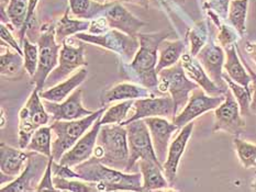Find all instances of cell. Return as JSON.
I'll return each instance as SVG.
<instances>
[{
    "label": "cell",
    "instance_id": "6da1fadb",
    "mask_svg": "<svg viewBox=\"0 0 256 192\" xmlns=\"http://www.w3.org/2000/svg\"><path fill=\"white\" fill-rule=\"evenodd\" d=\"M170 34L168 32L138 33V38L140 47L131 63L120 62V76L126 80L156 90L158 87V75L156 71L158 46L162 41Z\"/></svg>",
    "mask_w": 256,
    "mask_h": 192
},
{
    "label": "cell",
    "instance_id": "7a4b0ae2",
    "mask_svg": "<svg viewBox=\"0 0 256 192\" xmlns=\"http://www.w3.org/2000/svg\"><path fill=\"white\" fill-rule=\"evenodd\" d=\"M80 179L94 183L98 191H143L141 173H124L106 166L94 156L77 165L74 168Z\"/></svg>",
    "mask_w": 256,
    "mask_h": 192
},
{
    "label": "cell",
    "instance_id": "3957f363",
    "mask_svg": "<svg viewBox=\"0 0 256 192\" xmlns=\"http://www.w3.org/2000/svg\"><path fill=\"white\" fill-rule=\"evenodd\" d=\"M94 156L106 166L124 172L130 156L126 126L121 124L102 125Z\"/></svg>",
    "mask_w": 256,
    "mask_h": 192
},
{
    "label": "cell",
    "instance_id": "277c9868",
    "mask_svg": "<svg viewBox=\"0 0 256 192\" xmlns=\"http://www.w3.org/2000/svg\"><path fill=\"white\" fill-rule=\"evenodd\" d=\"M104 108L99 109L92 114H89L78 120L72 121H54L50 125L55 134V140L52 143V157L54 161L60 162L64 153L70 150L80 137L84 135L89 128H92L96 121L102 117Z\"/></svg>",
    "mask_w": 256,
    "mask_h": 192
},
{
    "label": "cell",
    "instance_id": "5b68a950",
    "mask_svg": "<svg viewBox=\"0 0 256 192\" xmlns=\"http://www.w3.org/2000/svg\"><path fill=\"white\" fill-rule=\"evenodd\" d=\"M158 91L160 93H170L174 101L175 117L185 108L189 100V93L199 87L185 73L182 64L180 62L170 67L160 71Z\"/></svg>",
    "mask_w": 256,
    "mask_h": 192
},
{
    "label": "cell",
    "instance_id": "8992f818",
    "mask_svg": "<svg viewBox=\"0 0 256 192\" xmlns=\"http://www.w3.org/2000/svg\"><path fill=\"white\" fill-rule=\"evenodd\" d=\"M77 40L104 47L118 54L122 62L131 63L140 47L138 36H132L116 29H110L102 34L80 32L75 34Z\"/></svg>",
    "mask_w": 256,
    "mask_h": 192
},
{
    "label": "cell",
    "instance_id": "52a82bcc",
    "mask_svg": "<svg viewBox=\"0 0 256 192\" xmlns=\"http://www.w3.org/2000/svg\"><path fill=\"white\" fill-rule=\"evenodd\" d=\"M38 64L32 79L36 85V89L42 91L44 90V85L48 75L58 65L60 52L62 48V44L56 42L55 26L53 24L43 27V30L41 29V34L38 38Z\"/></svg>",
    "mask_w": 256,
    "mask_h": 192
},
{
    "label": "cell",
    "instance_id": "ba28073f",
    "mask_svg": "<svg viewBox=\"0 0 256 192\" xmlns=\"http://www.w3.org/2000/svg\"><path fill=\"white\" fill-rule=\"evenodd\" d=\"M124 126L128 131V143H129L130 152L129 162H128L124 173H132L133 167L141 159H150V161L160 164L154 151L148 126L144 119L136 120Z\"/></svg>",
    "mask_w": 256,
    "mask_h": 192
},
{
    "label": "cell",
    "instance_id": "9c48e42d",
    "mask_svg": "<svg viewBox=\"0 0 256 192\" xmlns=\"http://www.w3.org/2000/svg\"><path fill=\"white\" fill-rule=\"evenodd\" d=\"M50 115L41 101L40 91L34 89L19 112V146L26 150L33 133L48 123Z\"/></svg>",
    "mask_w": 256,
    "mask_h": 192
},
{
    "label": "cell",
    "instance_id": "30bf717a",
    "mask_svg": "<svg viewBox=\"0 0 256 192\" xmlns=\"http://www.w3.org/2000/svg\"><path fill=\"white\" fill-rule=\"evenodd\" d=\"M28 155L29 156L24 172L9 185L2 187V192H33L38 190L51 157L33 151H28Z\"/></svg>",
    "mask_w": 256,
    "mask_h": 192
},
{
    "label": "cell",
    "instance_id": "8fae6325",
    "mask_svg": "<svg viewBox=\"0 0 256 192\" xmlns=\"http://www.w3.org/2000/svg\"><path fill=\"white\" fill-rule=\"evenodd\" d=\"M80 42L77 46L72 45V44L66 42V40L62 43V48H60V52L58 65L52 70V73L48 75L46 81V85H44V89H48V88L56 86L60 82H62L64 79L68 78L74 70L78 69L82 66L88 65L85 58V42Z\"/></svg>",
    "mask_w": 256,
    "mask_h": 192
},
{
    "label": "cell",
    "instance_id": "7c38bea8",
    "mask_svg": "<svg viewBox=\"0 0 256 192\" xmlns=\"http://www.w3.org/2000/svg\"><path fill=\"white\" fill-rule=\"evenodd\" d=\"M226 99L214 109V122L212 132L224 131L226 133L238 136L246 130V121L242 118L240 106L230 89L226 92Z\"/></svg>",
    "mask_w": 256,
    "mask_h": 192
},
{
    "label": "cell",
    "instance_id": "4fadbf2b",
    "mask_svg": "<svg viewBox=\"0 0 256 192\" xmlns=\"http://www.w3.org/2000/svg\"><path fill=\"white\" fill-rule=\"evenodd\" d=\"M226 96H209L198 87L189 97V100L182 111L172 120V123L182 129L186 124L206 112L218 108L224 101Z\"/></svg>",
    "mask_w": 256,
    "mask_h": 192
},
{
    "label": "cell",
    "instance_id": "5bb4252c",
    "mask_svg": "<svg viewBox=\"0 0 256 192\" xmlns=\"http://www.w3.org/2000/svg\"><path fill=\"white\" fill-rule=\"evenodd\" d=\"M196 58L216 86L226 91L229 89L224 79V70H222L226 62V51L224 47L214 42V37L209 36L208 42L200 49Z\"/></svg>",
    "mask_w": 256,
    "mask_h": 192
},
{
    "label": "cell",
    "instance_id": "9a60e30c",
    "mask_svg": "<svg viewBox=\"0 0 256 192\" xmlns=\"http://www.w3.org/2000/svg\"><path fill=\"white\" fill-rule=\"evenodd\" d=\"M134 113L128 118L121 125H126L136 120L152 118V117H162L166 119L174 120V101L172 98L168 95L164 97H151V98H142L134 100Z\"/></svg>",
    "mask_w": 256,
    "mask_h": 192
},
{
    "label": "cell",
    "instance_id": "2e32d148",
    "mask_svg": "<svg viewBox=\"0 0 256 192\" xmlns=\"http://www.w3.org/2000/svg\"><path fill=\"white\" fill-rule=\"evenodd\" d=\"M99 16L107 20L110 29H116L132 36H138L146 23L133 15L119 1L106 2Z\"/></svg>",
    "mask_w": 256,
    "mask_h": 192
},
{
    "label": "cell",
    "instance_id": "e0dca14e",
    "mask_svg": "<svg viewBox=\"0 0 256 192\" xmlns=\"http://www.w3.org/2000/svg\"><path fill=\"white\" fill-rule=\"evenodd\" d=\"M82 90L76 89L62 102H52L46 100L43 102L48 113L54 121L78 120L94 111H90L82 106Z\"/></svg>",
    "mask_w": 256,
    "mask_h": 192
},
{
    "label": "cell",
    "instance_id": "ac0fdd59",
    "mask_svg": "<svg viewBox=\"0 0 256 192\" xmlns=\"http://www.w3.org/2000/svg\"><path fill=\"white\" fill-rule=\"evenodd\" d=\"M144 121L148 126L154 151L156 153L160 163L163 165L168 158L172 134L180 130V128L176 124L168 122L166 118L162 117L146 118Z\"/></svg>",
    "mask_w": 256,
    "mask_h": 192
},
{
    "label": "cell",
    "instance_id": "d6986e66",
    "mask_svg": "<svg viewBox=\"0 0 256 192\" xmlns=\"http://www.w3.org/2000/svg\"><path fill=\"white\" fill-rule=\"evenodd\" d=\"M102 123H100V118L94 122L92 126V130L82 135L80 141L68 150L64 155L60 157V162L63 165H68L70 167H75L77 165L87 161L92 157L94 154V147L97 145V139Z\"/></svg>",
    "mask_w": 256,
    "mask_h": 192
},
{
    "label": "cell",
    "instance_id": "ffe728a7",
    "mask_svg": "<svg viewBox=\"0 0 256 192\" xmlns=\"http://www.w3.org/2000/svg\"><path fill=\"white\" fill-rule=\"evenodd\" d=\"M194 130V122L186 124L184 128H182L180 134L176 136V139L170 142L168 153V158H166L165 163L163 164V172L165 175V178L168 179L170 187L175 185L176 177H177V170L180 166V158L182 156L184 152L186 150L187 143L190 139L192 133Z\"/></svg>",
    "mask_w": 256,
    "mask_h": 192
},
{
    "label": "cell",
    "instance_id": "44dd1931",
    "mask_svg": "<svg viewBox=\"0 0 256 192\" xmlns=\"http://www.w3.org/2000/svg\"><path fill=\"white\" fill-rule=\"evenodd\" d=\"M182 67L185 69V73L192 81L202 88V89L209 96H224L226 95V90L221 89L219 86H216L214 82L211 80L208 74L199 63V60L192 56L190 53H184L180 58Z\"/></svg>",
    "mask_w": 256,
    "mask_h": 192
},
{
    "label": "cell",
    "instance_id": "7402d4cb",
    "mask_svg": "<svg viewBox=\"0 0 256 192\" xmlns=\"http://www.w3.org/2000/svg\"><path fill=\"white\" fill-rule=\"evenodd\" d=\"M151 97L156 96L148 88L138 84H131V82H122V84L116 85L110 89L102 91V96H100V104L104 108V106L111 102L136 100V99Z\"/></svg>",
    "mask_w": 256,
    "mask_h": 192
},
{
    "label": "cell",
    "instance_id": "603a6c76",
    "mask_svg": "<svg viewBox=\"0 0 256 192\" xmlns=\"http://www.w3.org/2000/svg\"><path fill=\"white\" fill-rule=\"evenodd\" d=\"M28 151L24 152L16 150L2 143L0 144V169L2 175L9 176V177L16 179L24 172L26 162H28Z\"/></svg>",
    "mask_w": 256,
    "mask_h": 192
},
{
    "label": "cell",
    "instance_id": "cb8c5ba5",
    "mask_svg": "<svg viewBox=\"0 0 256 192\" xmlns=\"http://www.w3.org/2000/svg\"><path fill=\"white\" fill-rule=\"evenodd\" d=\"M87 76L88 70L86 68H82L76 74L72 76L70 78L60 82L56 86L48 88V89L40 91V97L44 99V100H48L52 102H62L84 82Z\"/></svg>",
    "mask_w": 256,
    "mask_h": 192
},
{
    "label": "cell",
    "instance_id": "d4e9b609",
    "mask_svg": "<svg viewBox=\"0 0 256 192\" xmlns=\"http://www.w3.org/2000/svg\"><path fill=\"white\" fill-rule=\"evenodd\" d=\"M138 166L140 167V173L143 178V191H153L170 187L168 179L165 178L163 165L150 159H141L138 161Z\"/></svg>",
    "mask_w": 256,
    "mask_h": 192
},
{
    "label": "cell",
    "instance_id": "484cf974",
    "mask_svg": "<svg viewBox=\"0 0 256 192\" xmlns=\"http://www.w3.org/2000/svg\"><path fill=\"white\" fill-rule=\"evenodd\" d=\"M226 62L224 68L230 78L244 87H250L252 84V77L250 75L246 66L242 64L238 55L236 44L224 48Z\"/></svg>",
    "mask_w": 256,
    "mask_h": 192
},
{
    "label": "cell",
    "instance_id": "4316f807",
    "mask_svg": "<svg viewBox=\"0 0 256 192\" xmlns=\"http://www.w3.org/2000/svg\"><path fill=\"white\" fill-rule=\"evenodd\" d=\"M186 40L168 41V38L162 41L158 46V62L156 65L158 74L164 68L170 67L180 60L182 54L186 52Z\"/></svg>",
    "mask_w": 256,
    "mask_h": 192
},
{
    "label": "cell",
    "instance_id": "83f0119b",
    "mask_svg": "<svg viewBox=\"0 0 256 192\" xmlns=\"http://www.w3.org/2000/svg\"><path fill=\"white\" fill-rule=\"evenodd\" d=\"M6 13H7L10 23L14 27L19 30V38L20 45L24 41V34L26 32V18L28 11H29V0H9L7 8H6Z\"/></svg>",
    "mask_w": 256,
    "mask_h": 192
},
{
    "label": "cell",
    "instance_id": "f1b7e54d",
    "mask_svg": "<svg viewBox=\"0 0 256 192\" xmlns=\"http://www.w3.org/2000/svg\"><path fill=\"white\" fill-rule=\"evenodd\" d=\"M70 10H66V12L62 18L60 19L58 24L55 25V36L56 42L62 44L68 36L77 34L80 32H86L90 27L92 20H73L70 18Z\"/></svg>",
    "mask_w": 256,
    "mask_h": 192
},
{
    "label": "cell",
    "instance_id": "f546056e",
    "mask_svg": "<svg viewBox=\"0 0 256 192\" xmlns=\"http://www.w3.org/2000/svg\"><path fill=\"white\" fill-rule=\"evenodd\" d=\"M26 151H33L52 157V129L51 126H41L34 133L28 144Z\"/></svg>",
    "mask_w": 256,
    "mask_h": 192
},
{
    "label": "cell",
    "instance_id": "4dcf8cb0",
    "mask_svg": "<svg viewBox=\"0 0 256 192\" xmlns=\"http://www.w3.org/2000/svg\"><path fill=\"white\" fill-rule=\"evenodd\" d=\"M248 0H231L228 21L243 37L246 32V14H248Z\"/></svg>",
    "mask_w": 256,
    "mask_h": 192
},
{
    "label": "cell",
    "instance_id": "1f68e13d",
    "mask_svg": "<svg viewBox=\"0 0 256 192\" xmlns=\"http://www.w3.org/2000/svg\"><path fill=\"white\" fill-rule=\"evenodd\" d=\"M18 52H11L7 47L6 52L2 51L0 55V69H2V76L7 78H14L18 76L22 68H24V57H22Z\"/></svg>",
    "mask_w": 256,
    "mask_h": 192
},
{
    "label": "cell",
    "instance_id": "d6a6232c",
    "mask_svg": "<svg viewBox=\"0 0 256 192\" xmlns=\"http://www.w3.org/2000/svg\"><path fill=\"white\" fill-rule=\"evenodd\" d=\"M70 9L77 18L94 20L99 18L104 3H99L94 0H68Z\"/></svg>",
    "mask_w": 256,
    "mask_h": 192
},
{
    "label": "cell",
    "instance_id": "836d02e7",
    "mask_svg": "<svg viewBox=\"0 0 256 192\" xmlns=\"http://www.w3.org/2000/svg\"><path fill=\"white\" fill-rule=\"evenodd\" d=\"M224 79L228 84V87L231 90V92L234 96L236 100L238 101V106H240L241 114L242 115H250L251 113V101H252V88L251 87H244L238 82L233 81L226 73H224Z\"/></svg>",
    "mask_w": 256,
    "mask_h": 192
},
{
    "label": "cell",
    "instance_id": "e575fe53",
    "mask_svg": "<svg viewBox=\"0 0 256 192\" xmlns=\"http://www.w3.org/2000/svg\"><path fill=\"white\" fill-rule=\"evenodd\" d=\"M210 36V32L208 25L204 21L198 22V23L192 27L187 33V38L189 40V45H190V54L196 57L197 54L200 52L206 43L208 42Z\"/></svg>",
    "mask_w": 256,
    "mask_h": 192
},
{
    "label": "cell",
    "instance_id": "d590c367",
    "mask_svg": "<svg viewBox=\"0 0 256 192\" xmlns=\"http://www.w3.org/2000/svg\"><path fill=\"white\" fill-rule=\"evenodd\" d=\"M134 104V100H126L116 104L114 107H110L106 111L102 117L100 118V123L104 124H121L124 122L128 117V113Z\"/></svg>",
    "mask_w": 256,
    "mask_h": 192
},
{
    "label": "cell",
    "instance_id": "8d00e7d4",
    "mask_svg": "<svg viewBox=\"0 0 256 192\" xmlns=\"http://www.w3.org/2000/svg\"><path fill=\"white\" fill-rule=\"evenodd\" d=\"M236 155L240 159L242 166L248 169L256 166V144L241 140L238 136L233 139Z\"/></svg>",
    "mask_w": 256,
    "mask_h": 192
},
{
    "label": "cell",
    "instance_id": "74e56055",
    "mask_svg": "<svg viewBox=\"0 0 256 192\" xmlns=\"http://www.w3.org/2000/svg\"><path fill=\"white\" fill-rule=\"evenodd\" d=\"M53 183L56 190H63V191H72V192H94L98 191L97 185L94 183H89L82 179L80 180H73V179H66L60 177H54L53 176Z\"/></svg>",
    "mask_w": 256,
    "mask_h": 192
},
{
    "label": "cell",
    "instance_id": "f35d334b",
    "mask_svg": "<svg viewBox=\"0 0 256 192\" xmlns=\"http://www.w3.org/2000/svg\"><path fill=\"white\" fill-rule=\"evenodd\" d=\"M24 69L31 77L34 76L38 64V47L32 44L29 38H24Z\"/></svg>",
    "mask_w": 256,
    "mask_h": 192
},
{
    "label": "cell",
    "instance_id": "ab89813d",
    "mask_svg": "<svg viewBox=\"0 0 256 192\" xmlns=\"http://www.w3.org/2000/svg\"><path fill=\"white\" fill-rule=\"evenodd\" d=\"M218 29L219 33L216 35V40H218L219 45L224 48L236 45V44H238V41L241 38V35L231 24L222 23Z\"/></svg>",
    "mask_w": 256,
    "mask_h": 192
},
{
    "label": "cell",
    "instance_id": "60d3db41",
    "mask_svg": "<svg viewBox=\"0 0 256 192\" xmlns=\"http://www.w3.org/2000/svg\"><path fill=\"white\" fill-rule=\"evenodd\" d=\"M230 2L231 0H209L204 3V8L206 10L212 11L222 21H226L229 13Z\"/></svg>",
    "mask_w": 256,
    "mask_h": 192
},
{
    "label": "cell",
    "instance_id": "b9f144b4",
    "mask_svg": "<svg viewBox=\"0 0 256 192\" xmlns=\"http://www.w3.org/2000/svg\"><path fill=\"white\" fill-rule=\"evenodd\" d=\"M52 173L54 177H60L66 179H80V174L72 169L68 165H63L56 161L52 163Z\"/></svg>",
    "mask_w": 256,
    "mask_h": 192
},
{
    "label": "cell",
    "instance_id": "7bdbcfd3",
    "mask_svg": "<svg viewBox=\"0 0 256 192\" xmlns=\"http://www.w3.org/2000/svg\"><path fill=\"white\" fill-rule=\"evenodd\" d=\"M0 35H2V43H4L6 45L12 47L16 52L24 55V48L21 47L20 43L16 41L12 33H11L9 27H7V25H6L4 22H2V26H0Z\"/></svg>",
    "mask_w": 256,
    "mask_h": 192
},
{
    "label": "cell",
    "instance_id": "ee69618b",
    "mask_svg": "<svg viewBox=\"0 0 256 192\" xmlns=\"http://www.w3.org/2000/svg\"><path fill=\"white\" fill-rule=\"evenodd\" d=\"M53 161H54L53 157L50 158L48 168L46 170V173H44V175H43V178L41 180L40 185H38L36 191L40 192V191H46V190H48V191L56 190V188H55V186H54V183H53V173H52Z\"/></svg>",
    "mask_w": 256,
    "mask_h": 192
},
{
    "label": "cell",
    "instance_id": "f6af8a7d",
    "mask_svg": "<svg viewBox=\"0 0 256 192\" xmlns=\"http://www.w3.org/2000/svg\"><path fill=\"white\" fill-rule=\"evenodd\" d=\"M243 59V58H242ZM243 63H244V66H246V68L248 69V71L250 73V75H251L252 77V101H251V106H250V109H251V112L256 114V73L255 71L250 67L248 64H246V62H244L243 59Z\"/></svg>",
    "mask_w": 256,
    "mask_h": 192
},
{
    "label": "cell",
    "instance_id": "bcb514c9",
    "mask_svg": "<svg viewBox=\"0 0 256 192\" xmlns=\"http://www.w3.org/2000/svg\"><path fill=\"white\" fill-rule=\"evenodd\" d=\"M246 52L248 55L253 60V63L256 65V43L246 42Z\"/></svg>",
    "mask_w": 256,
    "mask_h": 192
},
{
    "label": "cell",
    "instance_id": "7dc6e473",
    "mask_svg": "<svg viewBox=\"0 0 256 192\" xmlns=\"http://www.w3.org/2000/svg\"><path fill=\"white\" fill-rule=\"evenodd\" d=\"M38 2V0H29V11H28L26 26H29L30 22H31L32 19H33V16H34V11H36Z\"/></svg>",
    "mask_w": 256,
    "mask_h": 192
},
{
    "label": "cell",
    "instance_id": "c3c4849f",
    "mask_svg": "<svg viewBox=\"0 0 256 192\" xmlns=\"http://www.w3.org/2000/svg\"><path fill=\"white\" fill-rule=\"evenodd\" d=\"M128 1H131L133 3L141 5V7H143L144 9L148 8V0H128Z\"/></svg>",
    "mask_w": 256,
    "mask_h": 192
},
{
    "label": "cell",
    "instance_id": "681fc988",
    "mask_svg": "<svg viewBox=\"0 0 256 192\" xmlns=\"http://www.w3.org/2000/svg\"><path fill=\"white\" fill-rule=\"evenodd\" d=\"M251 189H252V191L256 192V174H255V177H254V181H253L252 186H251Z\"/></svg>",
    "mask_w": 256,
    "mask_h": 192
},
{
    "label": "cell",
    "instance_id": "f907efd6",
    "mask_svg": "<svg viewBox=\"0 0 256 192\" xmlns=\"http://www.w3.org/2000/svg\"><path fill=\"white\" fill-rule=\"evenodd\" d=\"M9 0H2V10H6V4H8Z\"/></svg>",
    "mask_w": 256,
    "mask_h": 192
},
{
    "label": "cell",
    "instance_id": "816d5d0a",
    "mask_svg": "<svg viewBox=\"0 0 256 192\" xmlns=\"http://www.w3.org/2000/svg\"><path fill=\"white\" fill-rule=\"evenodd\" d=\"M94 1H97L99 3H106V0H94Z\"/></svg>",
    "mask_w": 256,
    "mask_h": 192
}]
</instances>
